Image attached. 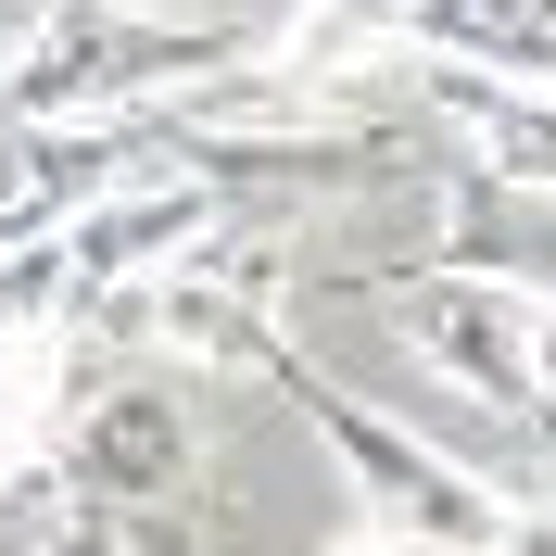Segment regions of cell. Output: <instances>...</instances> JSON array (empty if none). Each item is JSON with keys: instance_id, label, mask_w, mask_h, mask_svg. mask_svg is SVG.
<instances>
[{"instance_id": "cell-6", "label": "cell", "mask_w": 556, "mask_h": 556, "mask_svg": "<svg viewBox=\"0 0 556 556\" xmlns=\"http://www.w3.org/2000/svg\"><path fill=\"white\" fill-rule=\"evenodd\" d=\"M89 342L76 329H26L0 342V519L26 531L64 506V455H76V417H89Z\"/></svg>"}, {"instance_id": "cell-7", "label": "cell", "mask_w": 556, "mask_h": 556, "mask_svg": "<svg viewBox=\"0 0 556 556\" xmlns=\"http://www.w3.org/2000/svg\"><path fill=\"white\" fill-rule=\"evenodd\" d=\"M26 329H64V253H13L0 266V342H26Z\"/></svg>"}, {"instance_id": "cell-9", "label": "cell", "mask_w": 556, "mask_h": 556, "mask_svg": "<svg viewBox=\"0 0 556 556\" xmlns=\"http://www.w3.org/2000/svg\"><path fill=\"white\" fill-rule=\"evenodd\" d=\"M493 556H556V493H506V544Z\"/></svg>"}, {"instance_id": "cell-5", "label": "cell", "mask_w": 556, "mask_h": 556, "mask_svg": "<svg viewBox=\"0 0 556 556\" xmlns=\"http://www.w3.org/2000/svg\"><path fill=\"white\" fill-rule=\"evenodd\" d=\"M203 481V443L177 417L165 380H102L89 417H76V455H64V506L89 519H152V506H190Z\"/></svg>"}, {"instance_id": "cell-8", "label": "cell", "mask_w": 556, "mask_h": 556, "mask_svg": "<svg viewBox=\"0 0 556 556\" xmlns=\"http://www.w3.org/2000/svg\"><path fill=\"white\" fill-rule=\"evenodd\" d=\"M13 556H139V544H127V519H89V506H51V519H26V531H13Z\"/></svg>"}, {"instance_id": "cell-3", "label": "cell", "mask_w": 556, "mask_h": 556, "mask_svg": "<svg viewBox=\"0 0 556 556\" xmlns=\"http://www.w3.org/2000/svg\"><path fill=\"white\" fill-rule=\"evenodd\" d=\"M102 342H165V354H190V367H253V380H278L291 367V316H278V228H215L190 266H165L152 291H139L127 316H114Z\"/></svg>"}, {"instance_id": "cell-2", "label": "cell", "mask_w": 556, "mask_h": 556, "mask_svg": "<svg viewBox=\"0 0 556 556\" xmlns=\"http://www.w3.org/2000/svg\"><path fill=\"white\" fill-rule=\"evenodd\" d=\"M380 291L405 304V342L430 354L493 430L544 443V367H531L544 291H531V278H506V266H380Z\"/></svg>"}, {"instance_id": "cell-4", "label": "cell", "mask_w": 556, "mask_h": 556, "mask_svg": "<svg viewBox=\"0 0 556 556\" xmlns=\"http://www.w3.org/2000/svg\"><path fill=\"white\" fill-rule=\"evenodd\" d=\"M215 228H228V203H215L203 177H177V165H152V177H127V190H102V203L51 241V253H64V329H76V342H102L114 316H127L165 266H190Z\"/></svg>"}, {"instance_id": "cell-1", "label": "cell", "mask_w": 556, "mask_h": 556, "mask_svg": "<svg viewBox=\"0 0 556 556\" xmlns=\"http://www.w3.org/2000/svg\"><path fill=\"white\" fill-rule=\"evenodd\" d=\"M278 392L304 405L316 443L342 455V481L367 493V531H380V544H405V556H493L506 544V493H493L481 468H455L443 443H417L405 417H380L354 380H329L316 354H291Z\"/></svg>"}, {"instance_id": "cell-10", "label": "cell", "mask_w": 556, "mask_h": 556, "mask_svg": "<svg viewBox=\"0 0 556 556\" xmlns=\"http://www.w3.org/2000/svg\"><path fill=\"white\" fill-rule=\"evenodd\" d=\"M531 367H544V430H556V304H544V342H531Z\"/></svg>"}]
</instances>
